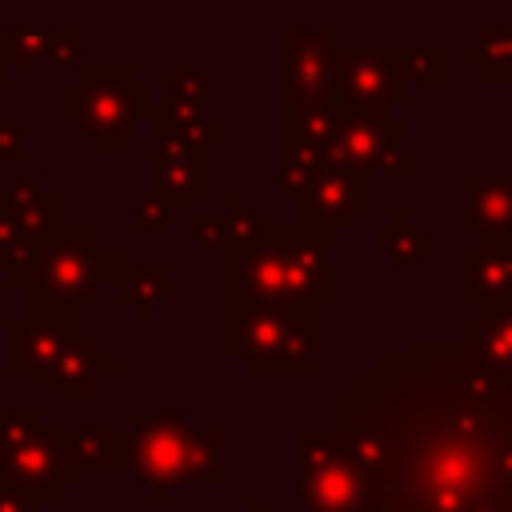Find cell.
<instances>
[{
	"label": "cell",
	"instance_id": "cell-1",
	"mask_svg": "<svg viewBox=\"0 0 512 512\" xmlns=\"http://www.w3.org/2000/svg\"><path fill=\"white\" fill-rule=\"evenodd\" d=\"M336 444L364 472L360 512H512V368L468 340H412L336 404Z\"/></svg>",
	"mask_w": 512,
	"mask_h": 512
},
{
	"label": "cell",
	"instance_id": "cell-2",
	"mask_svg": "<svg viewBox=\"0 0 512 512\" xmlns=\"http://www.w3.org/2000/svg\"><path fill=\"white\" fill-rule=\"evenodd\" d=\"M152 108V88L140 84L128 64H88L60 88V116L100 136V152H112L120 136H132L136 124L152 116Z\"/></svg>",
	"mask_w": 512,
	"mask_h": 512
},
{
	"label": "cell",
	"instance_id": "cell-3",
	"mask_svg": "<svg viewBox=\"0 0 512 512\" xmlns=\"http://www.w3.org/2000/svg\"><path fill=\"white\" fill-rule=\"evenodd\" d=\"M220 444V440H216ZM216 444L208 448L204 436H196L180 416H152L148 424H136L128 452L132 464L144 480H200L212 476V484L220 480V452Z\"/></svg>",
	"mask_w": 512,
	"mask_h": 512
},
{
	"label": "cell",
	"instance_id": "cell-4",
	"mask_svg": "<svg viewBox=\"0 0 512 512\" xmlns=\"http://www.w3.org/2000/svg\"><path fill=\"white\" fill-rule=\"evenodd\" d=\"M408 96L400 48H340L336 104L348 112H392Z\"/></svg>",
	"mask_w": 512,
	"mask_h": 512
},
{
	"label": "cell",
	"instance_id": "cell-5",
	"mask_svg": "<svg viewBox=\"0 0 512 512\" xmlns=\"http://www.w3.org/2000/svg\"><path fill=\"white\" fill-rule=\"evenodd\" d=\"M340 44L328 28L280 32V100H328L336 96Z\"/></svg>",
	"mask_w": 512,
	"mask_h": 512
},
{
	"label": "cell",
	"instance_id": "cell-6",
	"mask_svg": "<svg viewBox=\"0 0 512 512\" xmlns=\"http://www.w3.org/2000/svg\"><path fill=\"white\" fill-rule=\"evenodd\" d=\"M56 444L60 436H44L32 412H24V428H16V420H12V436L0 428V472L12 484L20 480V488L32 492L36 500H56L72 476V468L60 464L64 448Z\"/></svg>",
	"mask_w": 512,
	"mask_h": 512
},
{
	"label": "cell",
	"instance_id": "cell-7",
	"mask_svg": "<svg viewBox=\"0 0 512 512\" xmlns=\"http://www.w3.org/2000/svg\"><path fill=\"white\" fill-rule=\"evenodd\" d=\"M360 204H368V176L324 164L300 192V220H308L304 228H344Z\"/></svg>",
	"mask_w": 512,
	"mask_h": 512
},
{
	"label": "cell",
	"instance_id": "cell-8",
	"mask_svg": "<svg viewBox=\"0 0 512 512\" xmlns=\"http://www.w3.org/2000/svg\"><path fill=\"white\" fill-rule=\"evenodd\" d=\"M300 500H304V512H360L364 508V472L356 468V460L336 452L328 464L304 468Z\"/></svg>",
	"mask_w": 512,
	"mask_h": 512
},
{
	"label": "cell",
	"instance_id": "cell-9",
	"mask_svg": "<svg viewBox=\"0 0 512 512\" xmlns=\"http://www.w3.org/2000/svg\"><path fill=\"white\" fill-rule=\"evenodd\" d=\"M152 128L160 136L164 148H192V152H204L208 140H220L224 136V124L220 120H208L204 108L196 104H156L152 108Z\"/></svg>",
	"mask_w": 512,
	"mask_h": 512
},
{
	"label": "cell",
	"instance_id": "cell-10",
	"mask_svg": "<svg viewBox=\"0 0 512 512\" xmlns=\"http://www.w3.org/2000/svg\"><path fill=\"white\" fill-rule=\"evenodd\" d=\"M464 220L484 232H512V176H468L464 180Z\"/></svg>",
	"mask_w": 512,
	"mask_h": 512
},
{
	"label": "cell",
	"instance_id": "cell-11",
	"mask_svg": "<svg viewBox=\"0 0 512 512\" xmlns=\"http://www.w3.org/2000/svg\"><path fill=\"white\" fill-rule=\"evenodd\" d=\"M464 292L472 300L508 296L512 292V248L508 244L468 248V256H464Z\"/></svg>",
	"mask_w": 512,
	"mask_h": 512
},
{
	"label": "cell",
	"instance_id": "cell-12",
	"mask_svg": "<svg viewBox=\"0 0 512 512\" xmlns=\"http://www.w3.org/2000/svg\"><path fill=\"white\" fill-rule=\"evenodd\" d=\"M204 188V156L192 148H160L156 152V192L168 204H184Z\"/></svg>",
	"mask_w": 512,
	"mask_h": 512
},
{
	"label": "cell",
	"instance_id": "cell-13",
	"mask_svg": "<svg viewBox=\"0 0 512 512\" xmlns=\"http://www.w3.org/2000/svg\"><path fill=\"white\" fill-rule=\"evenodd\" d=\"M460 60L476 68L484 84H512V28H488L476 44L460 52Z\"/></svg>",
	"mask_w": 512,
	"mask_h": 512
},
{
	"label": "cell",
	"instance_id": "cell-14",
	"mask_svg": "<svg viewBox=\"0 0 512 512\" xmlns=\"http://www.w3.org/2000/svg\"><path fill=\"white\" fill-rule=\"evenodd\" d=\"M460 340H468L488 364L496 368H512V304H496L484 312V320L476 328H468Z\"/></svg>",
	"mask_w": 512,
	"mask_h": 512
},
{
	"label": "cell",
	"instance_id": "cell-15",
	"mask_svg": "<svg viewBox=\"0 0 512 512\" xmlns=\"http://www.w3.org/2000/svg\"><path fill=\"white\" fill-rule=\"evenodd\" d=\"M44 272H48V280H52V292H60V296H92V256H84L80 248H56V252H48V260H44Z\"/></svg>",
	"mask_w": 512,
	"mask_h": 512
},
{
	"label": "cell",
	"instance_id": "cell-16",
	"mask_svg": "<svg viewBox=\"0 0 512 512\" xmlns=\"http://www.w3.org/2000/svg\"><path fill=\"white\" fill-rule=\"evenodd\" d=\"M320 168H324L320 144L300 140V136H280V184L288 192H304Z\"/></svg>",
	"mask_w": 512,
	"mask_h": 512
},
{
	"label": "cell",
	"instance_id": "cell-17",
	"mask_svg": "<svg viewBox=\"0 0 512 512\" xmlns=\"http://www.w3.org/2000/svg\"><path fill=\"white\" fill-rule=\"evenodd\" d=\"M96 368H104V364L96 360V348L92 344L60 348L56 360H52V384L48 388H92Z\"/></svg>",
	"mask_w": 512,
	"mask_h": 512
},
{
	"label": "cell",
	"instance_id": "cell-18",
	"mask_svg": "<svg viewBox=\"0 0 512 512\" xmlns=\"http://www.w3.org/2000/svg\"><path fill=\"white\" fill-rule=\"evenodd\" d=\"M4 56H8V64H48L52 60V28H40V24L4 28Z\"/></svg>",
	"mask_w": 512,
	"mask_h": 512
},
{
	"label": "cell",
	"instance_id": "cell-19",
	"mask_svg": "<svg viewBox=\"0 0 512 512\" xmlns=\"http://www.w3.org/2000/svg\"><path fill=\"white\" fill-rule=\"evenodd\" d=\"M400 64H404L408 80H420V84H440L444 80V52L440 48H428V44L400 48Z\"/></svg>",
	"mask_w": 512,
	"mask_h": 512
},
{
	"label": "cell",
	"instance_id": "cell-20",
	"mask_svg": "<svg viewBox=\"0 0 512 512\" xmlns=\"http://www.w3.org/2000/svg\"><path fill=\"white\" fill-rule=\"evenodd\" d=\"M168 88H172V104H196V108H204V100H208V80L192 64H176L168 72Z\"/></svg>",
	"mask_w": 512,
	"mask_h": 512
},
{
	"label": "cell",
	"instance_id": "cell-21",
	"mask_svg": "<svg viewBox=\"0 0 512 512\" xmlns=\"http://www.w3.org/2000/svg\"><path fill=\"white\" fill-rule=\"evenodd\" d=\"M80 32H72V28H52V60L48 64H56V68H72V64H80Z\"/></svg>",
	"mask_w": 512,
	"mask_h": 512
},
{
	"label": "cell",
	"instance_id": "cell-22",
	"mask_svg": "<svg viewBox=\"0 0 512 512\" xmlns=\"http://www.w3.org/2000/svg\"><path fill=\"white\" fill-rule=\"evenodd\" d=\"M168 212H172V204L156 192V196H144V200H136V224L144 228H164V220H168Z\"/></svg>",
	"mask_w": 512,
	"mask_h": 512
},
{
	"label": "cell",
	"instance_id": "cell-23",
	"mask_svg": "<svg viewBox=\"0 0 512 512\" xmlns=\"http://www.w3.org/2000/svg\"><path fill=\"white\" fill-rule=\"evenodd\" d=\"M24 152V124L0 120V156H20Z\"/></svg>",
	"mask_w": 512,
	"mask_h": 512
},
{
	"label": "cell",
	"instance_id": "cell-24",
	"mask_svg": "<svg viewBox=\"0 0 512 512\" xmlns=\"http://www.w3.org/2000/svg\"><path fill=\"white\" fill-rule=\"evenodd\" d=\"M0 512H24V504H20L16 496H8V492H0Z\"/></svg>",
	"mask_w": 512,
	"mask_h": 512
},
{
	"label": "cell",
	"instance_id": "cell-25",
	"mask_svg": "<svg viewBox=\"0 0 512 512\" xmlns=\"http://www.w3.org/2000/svg\"><path fill=\"white\" fill-rule=\"evenodd\" d=\"M8 68H12V64H8V56H4V28H0V84L8 80Z\"/></svg>",
	"mask_w": 512,
	"mask_h": 512
}]
</instances>
